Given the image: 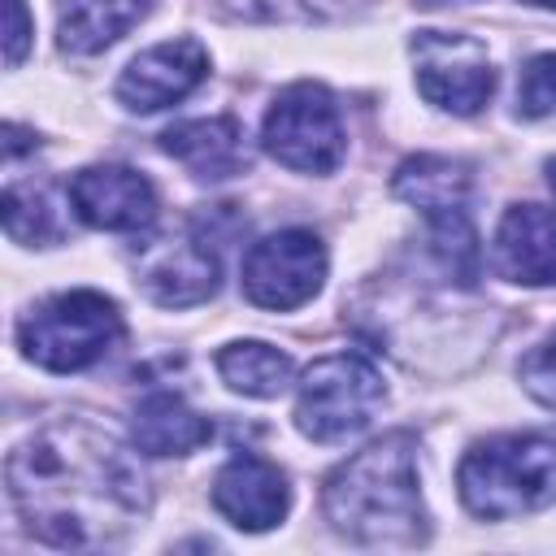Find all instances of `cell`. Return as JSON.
Listing matches in <instances>:
<instances>
[{"label": "cell", "instance_id": "6da1fadb", "mask_svg": "<svg viewBox=\"0 0 556 556\" xmlns=\"http://www.w3.org/2000/svg\"><path fill=\"white\" fill-rule=\"evenodd\" d=\"M9 500L26 530L52 547L122 543L148 517V478L130 447L91 417H52L9 456Z\"/></svg>", "mask_w": 556, "mask_h": 556}, {"label": "cell", "instance_id": "7a4b0ae2", "mask_svg": "<svg viewBox=\"0 0 556 556\" xmlns=\"http://www.w3.org/2000/svg\"><path fill=\"white\" fill-rule=\"evenodd\" d=\"M326 521L352 543L408 547L426 539V513L417 491V443L395 430L348 456L326 478Z\"/></svg>", "mask_w": 556, "mask_h": 556}, {"label": "cell", "instance_id": "3957f363", "mask_svg": "<svg viewBox=\"0 0 556 556\" xmlns=\"http://www.w3.org/2000/svg\"><path fill=\"white\" fill-rule=\"evenodd\" d=\"M460 500L473 517L508 521L556 500V443L543 434H500L473 443L456 469Z\"/></svg>", "mask_w": 556, "mask_h": 556}, {"label": "cell", "instance_id": "277c9868", "mask_svg": "<svg viewBox=\"0 0 556 556\" xmlns=\"http://www.w3.org/2000/svg\"><path fill=\"white\" fill-rule=\"evenodd\" d=\"M122 313L100 291H61L17 321L22 352L48 374H78L122 339Z\"/></svg>", "mask_w": 556, "mask_h": 556}, {"label": "cell", "instance_id": "5b68a950", "mask_svg": "<svg viewBox=\"0 0 556 556\" xmlns=\"http://www.w3.org/2000/svg\"><path fill=\"white\" fill-rule=\"evenodd\" d=\"M382 395H387L382 374L365 356H356V352L321 356L300 378L295 426L313 443H339L348 434H361L374 421Z\"/></svg>", "mask_w": 556, "mask_h": 556}, {"label": "cell", "instance_id": "8992f818", "mask_svg": "<svg viewBox=\"0 0 556 556\" xmlns=\"http://www.w3.org/2000/svg\"><path fill=\"white\" fill-rule=\"evenodd\" d=\"M261 143L278 165H287L295 174H330L348 148L334 96L321 83L287 87L265 113Z\"/></svg>", "mask_w": 556, "mask_h": 556}, {"label": "cell", "instance_id": "52a82bcc", "mask_svg": "<svg viewBox=\"0 0 556 556\" xmlns=\"http://www.w3.org/2000/svg\"><path fill=\"white\" fill-rule=\"evenodd\" d=\"M417 91L456 117H473L495 91V65L486 43L460 30H417L413 35Z\"/></svg>", "mask_w": 556, "mask_h": 556}, {"label": "cell", "instance_id": "ba28073f", "mask_svg": "<svg viewBox=\"0 0 556 556\" xmlns=\"http://www.w3.org/2000/svg\"><path fill=\"white\" fill-rule=\"evenodd\" d=\"M326 282V248L313 230H278L248 248L243 256V295L256 308L291 313L308 304Z\"/></svg>", "mask_w": 556, "mask_h": 556}, {"label": "cell", "instance_id": "9c48e42d", "mask_svg": "<svg viewBox=\"0 0 556 556\" xmlns=\"http://www.w3.org/2000/svg\"><path fill=\"white\" fill-rule=\"evenodd\" d=\"M135 282L165 308H191L200 300H208L217 291L222 265L213 243L200 230L187 235H161L148 239L139 248V265H135Z\"/></svg>", "mask_w": 556, "mask_h": 556}, {"label": "cell", "instance_id": "30bf717a", "mask_svg": "<svg viewBox=\"0 0 556 556\" xmlns=\"http://www.w3.org/2000/svg\"><path fill=\"white\" fill-rule=\"evenodd\" d=\"M208 74V52L200 39H165L139 52L117 78V104L130 113H156L187 100Z\"/></svg>", "mask_w": 556, "mask_h": 556}, {"label": "cell", "instance_id": "8fae6325", "mask_svg": "<svg viewBox=\"0 0 556 556\" xmlns=\"http://www.w3.org/2000/svg\"><path fill=\"white\" fill-rule=\"evenodd\" d=\"M74 213L96 230L139 235L156 222V191L139 169L126 165H87L70 178Z\"/></svg>", "mask_w": 556, "mask_h": 556}, {"label": "cell", "instance_id": "7c38bea8", "mask_svg": "<svg viewBox=\"0 0 556 556\" xmlns=\"http://www.w3.org/2000/svg\"><path fill=\"white\" fill-rule=\"evenodd\" d=\"M213 508L239 530H274L291 508L287 473L252 452L230 456L213 478Z\"/></svg>", "mask_w": 556, "mask_h": 556}, {"label": "cell", "instance_id": "4fadbf2b", "mask_svg": "<svg viewBox=\"0 0 556 556\" xmlns=\"http://www.w3.org/2000/svg\"><path fill=\"white\" fill-rule=\"evenodd\" d=\"M495 269L521 287L556 282V213L543 204H513L495 230Z\"/></svg>", "mask_w": 556, "mask_h": 556}, {"label": "cell", "instance_id": "5bb4252c", "mask_svg": "<svg viewBox=\"0 0 556 556\" xmlns=\"http://www.w3.org/2000/svg\"><path fill=\"white\" fill-rule=\"evenodd\" d=\"M161 148L200 182H226L248 169L243 126L235 117H191L161 135Z\"/></svg>", "mask_w": 556, "mask_h": 556}, {"label": "cell", "instance_id": "9a60e30c", "mask_svg": "<svg viewBox=\"0 0 556 556\" xmlns=\"http://www.w3.org/2000/svg\"><path fill=\"white\" fill-rule=\"evenodd\" d=\"M213 426L174 391H152L135 404L130 439L148 456H187L200 443H208Z\"/></svg>", "mask_w": 556, "mask_h": 556}, {"label": "cell", "instance_id": "2e32d148", "mask_svg": "<svg viewBox=\"0 0 556 556\" xmlns=\"http://www.w3.org/2000/svg\"><path fill=\"white\" fill-rule=\"evenodd\" d=\"M148 9L152 0H56V39L65 52L91 56L139 26Z\"/></svg>", "mask_w": 556, "mask_h": 556}, {"label": "cell", "instance_id": "e0dca14e", "mask_svg": "<svg viewBox=\"0 0 556 556\" xmlns=\"http://www.w3.org/2000/svg\"><path fill=\"white\" fill-rule=\"evenodd\" d=\"M395 195L413 208H421L426 217H439V213H460L469 208V169L452 156H408L395 178H391Z\"/></svg>", "mask_w": 556, "mask_h": 556}, {"label": "cell", "instance_id": "ac0fdd59", "mask_svg": "<svg viewBox=\"0 0 556 556\" xmlns=\"http://www.w3.org/2000/svg\"><path fill=\"white\" fill-rule=\"evenodd\" d=\"M217 374L226 378V387L243 391V395H256V400H274L291 387V356L278 352L274 343H261V339H243V343H226L217 352Z\"/></svg>", "mask_w": 556, "mask_h": 556}, {"label": "cell", "instance_id": "d6986e66", "mask_svg": "<svg viewBox=\"0 0 556 556\" xmlns=\"http://www.w3.org/2000/svg\"><path fill=\"white\" fill-rule=\"evenodd\" d=\"M4 230L17 243H52L61 235V222H56V208H52L48 191L9 182L4 187Z\"/></svg>", "mask_w": 556, "mask_h": 556}, {"label": "cell", "instance_id": "ffe728a7", "mask_svg": "<svg viewBox=\"0 0 556 556\" xmlns=\"http://www.w3.org/2000/svg\"><path fill=\"white\" fill-rule=\"evenodd\" d=\"M517 113L521 117L556 113V52H539L526 61L521 83H517Z\"/></svg>", "mask_w": 556, "mask_h": 556}, {"label": "cell", "instance_id": "44dd1931", "mask_svg": "<svg viewBox=\"0 0 556 556\" xmlns=\"http://www.w3.org/2000/svg\"><path fill=\"white\" fill-rule=\"evenodd\" d=\"M521 387H526L539 404L556 408V334H547L534 352L521 356Z\"/></svg>", "mask_w": 556, "mask_h": 556}, {"label": "cell", "instance_id": "7402d4cb", "mask_svg": "<svg viewBox=\"0 0 556 556\" xmlns=\"http://www.w3.org/2000/svg\"><path fill=\"white\" fill-rule=\"evenodd\" d=\"M352 9V0H239L248 17H334Z\"/></svg>", "mask_w": 556, "mask_h": 556}, {"label": "cell", "instance_id": "603a6c76", "mask_svg": "<svg viewBox=\"0 0 556 556\" xmlns=\"http://www.w3.org/2000/svg\"><path fill=\"white\" fill-rule=\"evenodd\" d=\"M4 13H9L4 61H9V65H22V56H26V43H30V17H26V0H4Z\"/></svg>", "mask_w": 556, "mask_h": 556}, {"label": "cell", "instance_id": "cb8c5ba5", "mask_svg": "<svg viewBox=\"0 0 556 556\" xmlns=\"http://www.w3.org/2000/svg\"><path fill=\"white\" fill-rule=\"evenodd\" d=\"M417 4H426V9H439V4H465V0H417Z\"/></svg>", "mask_w": 556, "mask_h": 556}, {"label": "cell", "instance_id": "d4e9b609", "mask_svg": "<svg viewBox=\"0 0 556 556\" xmlns=\"http://www.w3.org/2000/svg\"><path fill=\"white\" fill-rule=\"evenodd\" d=\"M547 182H552V191H556V156L547 161Z\"/></svg>", "mask_w": 556, "mask_h": 556}, {"label": "cell", "instance_id": "484cf974", "mask_svg": "<svg viewBox=\"0 0 556 556\" xmlns=\"http://www.w3.org/2000/svg\"><path fill=\"white\" fill-rule=\"evenodd\" d=\"M526 4H539V9H556V0H526Z\"/></svg>", "mask_w": 556, "mask_h": 556}]
</instances>
